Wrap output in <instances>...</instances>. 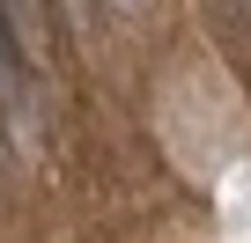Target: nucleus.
I'll use <instances>...</instances> for the list:
<instances>
[{
	"mask_svg": "<svg viewBox=\"0 0 251 243\" xmlns=\"http://www.w3.org/2000/svg\"><path fill=\"white\" fill-rule=\"evenodd\" d=\"M0 22H8V37H15V52H23V66H30V74H45V66H52V52H59L52 0H0Z\"/></svg>",
	"mask_w": 251,
	"mask_h": 243,
	"instance_id": "1",
	"label": "nucleus"
},
{
	"mask_svg": "<svg viewBox=\"0 0 251 243\" xmlns=\"http://www.w3.org/2000/svg\"><path fill=\"white\" fill-rule=\"evenodd\" d=\"M103 8H111V15H118V22H133V15H141V8H148V0H103Z\"/></svg>",
	"mask_w": 251,
	"mask_h": 243,
	"instance_id": "2",
	"label": "nucleus"
}]
</instances>
